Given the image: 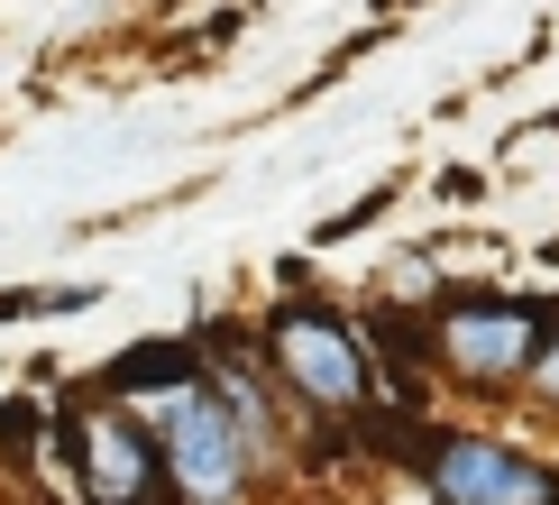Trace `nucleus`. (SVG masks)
I'll list each match as a JSON object with an SVG mask.
<instances>
[{
    "label": "nucleus",
    "instance_id": "obj_3",
    "mask_svg": "<svg viewBox=\"0 0 559 505\" xmlns=\"http://www.w3.org/2000/svg\"><path fill=\"white\" fill-rule=\"evenodd\" d=\"M275 367H285L312 404H367V359L321 304H294L275 321Z\"/></svg>",
    "mask_w": 559,
    "mask_h": 505
},
{
    "label": "nucleus",
    "instance_id": "obj_4",
    "mask_svg": "<svg viewBox=\"0 0 559 505\" xmlns=\"http://www.w3.org/2000/svg\"><path fill=\"white\" fill-rule=\"evenodd\" d=\"M431 488L450 505H559V478L542 469V459H514L496 442H440Z\"/></svg>",
    "mask_w": 559,
    "mask_h": 505
},
{
    "label": "nucleus",
    "instance_id": "obj_1",
    "mask_svg": "<svg viewBox=\"0 0 559 505\" xmlns=\"http://www.w3.org/2000/svg\"><path fill=\"white\" fill-rule=\"evenodd\" d=\"M156 450H166L175 488L193 505H221V496H239V478H248L258 423L239 413L229 386H175V396H156Z\"/></svg>",
    "mask_w": 559,
    "mask_h": 505
},
{
    "label": "nucleus",
    "instance_id": "obj_5",
    "mask_svg": "<svg viewBox=\"0 0 559 505\" xmlns=\"http://www.w3.org/2000/svg\"><path fill=\"white\" fill-rule=\"evenodd\" d=\"M64 450H74V478H83L92 505H147L156 459H166V450H147V432H138V423H74V432H64Z\"/></svg>",
    "mask_w": 559,
    "mask_h": 505
},
{
    "label": "nucleus",
    "instance_id": "obj_8",
    "mask_svg": "<svg viewBox=\"0 0 559 505\" xmlns=\"http://www.w3.org/2000/svg\"><path fill=\"white\" fill-rule=\"evenodd\" d=\"M532 386H542V396L559 404V340H542V359H532Z\"/></svg>",
    "mask_w": 559,
    "mask_h": 505
},
{
    "label": "nucleus",
    "instance_id": "obj_7",
    "mask_svg": "<svg viewBox=\"0 0 559 505\" xmlns=\"http://www.w3.org/2000/svg\"><path fill=\"white\" fill-rule=\"evenodd\" d=\"M37 432V404H0V450H28Z\"/></svg>",
    "mask_w": 559,
    "mask_h": 505
},
{
    "label": "nucleus",
    "instance_id": "obj_6",
    "mask_svg": "<svg viewBox=\"0 0 559 505\" xmlns=\"http://www.w3.org/2000/svg\"><path fill=\"white\" fill-rule=\"evenodd\" d=\"M175 386H202V359L183 340H147L110 367V396H175Z\"/></svg>",
    "mask_w": 559,
    "mask_h": 505
},
{
    "label": "nucleus",
    "instance_id": "obj_2",
    "mask_svg": "<svg viewBox=\"0 0 559 505\" xmlns=\"http://www.w3.org/2000/svg\"><path fill=\"white\" fill-rule=\"evenodd\" d=\"M440 350L477 386L532 377V359H542V304H450L440 313Z\"/></svg>",
    "mask_w": 559,
    "mask_h": 505
}]
</instances>
